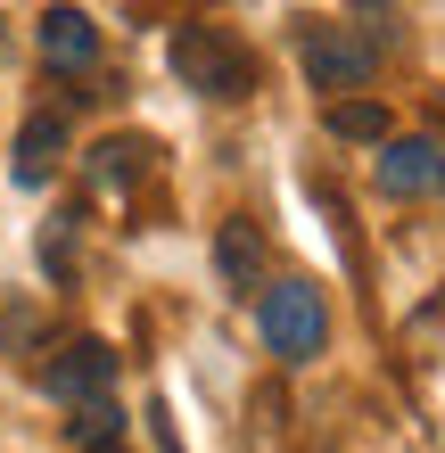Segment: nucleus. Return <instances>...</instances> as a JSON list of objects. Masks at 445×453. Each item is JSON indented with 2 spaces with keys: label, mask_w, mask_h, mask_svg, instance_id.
Masks as SVG:
<instances>
[{
  "label": "nucleus",
  "mask_w": 445,
  "mask_h": 453,
  "mask_svg": "<svg viewBox=\"0 0 445 453\" xmlns=\"http://www.w3.org/2000/svg\"><path fill=\"white\" fill-rule=\"evenodd\" d=\"M380 190L387 198H429V190H445V149L437 141H380Z\"/></svg>",
  "instance_id": "5"
},
{
  "label": "nucleus",
  "mask_w": 445,
  "mask_h": 453,
  "mask_svg": "<svg viewBox=\"0 0 445 453\" xmlns=\"http://www.w3.org/2000/svg\"><path fill=\"white\" fill-rule=\"evenodd\" d=\"M256 330H265V346L280 363H313L330 346V305L313 280H265L256 288Z\"/></svg>",
  "instance_id": "2"
},
{
  "label": "nucleus",
  "mask_w": 445,
  "mask_h": 453,
  "mask_svg": "<svg viewBox=\"0 0 445 453\" xmlns=\"http://www.w3.org/2000/svg\"><path fill=\"white\" fill-rule=\"evenodd\" d=\"M0 58H9V34H0Z\"/></svg>",
  "instance_id": "12"
},
{
  "label": "nucleus",
  "mask_w": 445,
  "mask_h": 453,
  "mask_svg": "<svg viewBox=\"0 0 445 453\" xmlns=\"http://www.w3.org/2000/svg\"><path fill=\"white\" fill-rule=\"evenodd\" d=\"M215 273H223V288L256 297V288H265V231L256 223H223L215 231Z\"/></svg>",
  "instance_id": "8"
},
{
  "label": "nucleus",
  "mask_w": 445,
  "mask_h": 453,
  "mask_svg": "<svg viewBox=\"0 0 445 453\" xmlns=\"http://www.w3.org/2000/svg\"><path fill=\"white\" fill-rule=\"evenodd\" d=\"M9 157H17V181H25V190H42V181L66 165V116H25Z\"/></svg>",
  "instance_id": "7"
},
{
  "label": "nucleus",
  "mask_w": 445,
  "mask_h": 453,
  "mask_svg": "<svg viewBox=\"0 0 445 453\" xmlns=\"http://www.w3.org/2000/svg\"><path fill=\"white\" fill-rule=\"evenodd\" d=\"M330 132L338 141H387V108L380 99H330Z\"/></svg>",
  "instance_id": "11"
},
{
  "label": "nucleus",
  "mask_w": 445,
  "mask_h": 453,
  "mask_svg": "<svg viewBox=\"0 0 445 453\" xmlns=\"http://www.w3.org/2000/svg\"><path fill=\"white\" fill-rule=\"evenodd\" d=\"M42 388L58 395V404H91V395H108V388H116V346H108V338H66V346H50Z\"/></svg>",
  "instance_id": "4"
},
{
  "label": "nucleus",
  "mask_w": 445,
  "mask_h": 453,
  "mask_svg": "<svg viewBox=\"0 0 445 453\" xmlns=\"http://www.w3.org/2000/svg\"><path fill=\"white\" fill-rule=\"evenodd\" d=\"M165 66L190 83L198 99H248L256 91V50L231 34V25L215 17H190V25H173V42H165Z\"/></svg>",
  "instance_id": "1"
},
{
  "label": "nucleus",
  "mask_w": 445,
  "mask_h": 453,
  "mask_svg": "<svg viewBox=\"0 0 445 453\" xmlns=\"http://www.w3.org/2000/svg\"><path fill=\"white\" fill-rule=\"evenodd\" d=\"M116 437H124V412L108 404V395L74 404V420H66V445H74V453H91V445H116Z\"/></svg>",
  "instance_id": "10"
},
{
  "label": "nucleus",
  "mask_w": 445,
  "mask_h": 453,
  "mask_svg": "<svg viewBox=\"0 0 445 453\" xmlns=\"http://www.w3.org/2000/svg\"><path fill=\"white\" fill-rule=\"evenodd\" d=\"M297 58H305V83H313V91H363V83L380 74V42H363L355 25L305 17V25H297Z\"/></svg>",
  "instance_id": "3"
},
{
  "label": "nucleus",
  "mask_w": 445,
  "mask_h": 453,
  "mask_svg": "<svg viewBox=\"0 0 445 453\" xmlns=\"http://www.w3.org/2000/svg\"><path fill=\"white\" fill-rule=\"evenodd\" d=\"M34 42H42V58L58 66V74H83L91 58H99V25L83 17V9H42V25H34Z\"/></svg>",
  "instance_id": "6"
},
{
  "label": "nucleus",
  "mask_w": 445,
  "mask_h": 453,
  "mask_svg": "<svg viewBox=\"0 0 445 453\" xmlns=\"http://www.w3.org/2000/svg\"><path fill=\"white\" fill-rule=\"evenodd\" d=\"M141 173H149V149H141V141H108V149H91V181H99L108 198H124Z\"/></svg>",
  "instance_id": "9"
}]
</instances>
